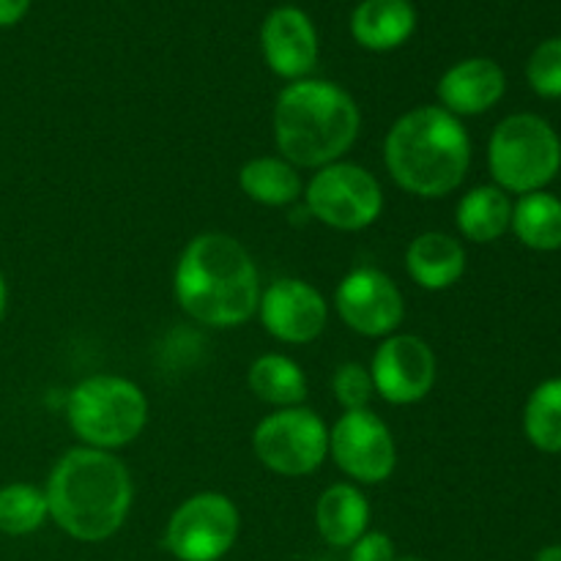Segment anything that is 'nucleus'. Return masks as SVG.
I'll return each instance as SVG.
<instances>
[{
    "label": "nucleus",
    "mask_w": 561,
    "mask_h": 561,
    "mask_svg": "<svg viewBox=\"0 0 561 561\" xmlns=\"http://www.w3.org/2000/svg\"><path fill=\"white\" fill-rule=\"evenodd\" d=\"M173 294L192 321L230 329L257 316L261 279L244 244L211 230L184 247L173 272Z\"/></svg>",
    "instance_id": "1"
},
{
    "label": "nucleus",
    "mask_w": 561,
    "mask_h": 561,
    "mask_svg": "<svg viewBox=\"0 0 561 561\" xmlns=\"http://www.w3.org/2000/svg\"><path fill=\"white\" fill-rule=\"evenodd\" d=\"M44 493L49 518L80 542L110 540L135 499L129 469L113 453L93 447L69 449L55 463Z\"/></svg>",
    "instance_id": "2"
},
{
    "label": "nucleus",
    "mask_w": 561,
    "mask_h": 561,
    "mask_svg": "<svg viewBox=\"0 0 561 561\" xmlns=\"http://www.w3.org/2000/svg\"><path fill=\"white\" fill-rule=\"evenodd\" d=\"M383 162L400 190L416 197H444L469 173L471 137L453 113L422 104L394 121L383 140Z\"/></svg>",
    "instance_id": "3"
},
{
    "label": "nucleus",
    "mask_w": 561,
    "mask_h": 561,
    "mask_svg": "<svg viewBox=\"0 0 561 561\" xmlns=\"http://www.w3.org/2000/svg\"><path fill=\"white\" fill-rule=\"evenodd\" d=\"M354 96L332 80H296L274 104V142L294 168L321 170L340 162L359 137Z\"/></svg>",
    "instance_id": "4"
},
{
    "label": "nucleus",
    "mask_w": 561,
    "mask_h": 561,
    "mask_svg": "<svg viewBox=\"0 0 561 561\" xmlns=\"http://www.w3.org/2000/svg\"><path fill=\"white\" fill-rule=\"evenodd\" d=\"M66 420L85 447L113 453L148 425V398L124 376H88L69 392Z\"/></svg>",
    "instance_id": "5"
},
{
    "label": "nucleus",
    "mask_w": 561,
    "mask_h": 561,
    "mask_svg": "<svg viewBox=\"0 0 561 561\" xmlns=\"http://www.w3.org/2000/svg\"><path fill=\"white\" fill-rule=\"evenodd\" d=\"M488 168L499 190L529 195L551 184L561 170V140L551 124L535 113H515L493 129Z\"/></svg>",
    "instance_id": "6"
},
{
    "label": "nucleus",
    "mask_w": 561,
    "mask_h": 561,
    "mask_svg": "<svg viewBox=\"0 0 561 561\" xmlns=\"http://www.w3.org/2000/svg\"><path fill=\"white\" fill-rule=\"evenodd\" d=\"M307 214L334 230H365L381 217L383 190L376 175L354 162H332L305 186Z\"/></svg>",
    "instance_id": "7"
},
{
    "label": "nucleus",
    "mask_w": 561,
    "mask_h": 561,
    "mask_svg": "<svg viewBox=\"0 0 561 561\" xmlns=\"http://www.w3.org/2000/svg\"><path fill=\"white\" fill-rule=\"evenodd\" d=\"M252 449L268 471L279 477H307L329 455V427L305 405L277 409L263 416L252 433Z\"/></svg>",
    "instance_id": "8"
},
{
    "label": "nucleus",
    "mask_w": 561,
    "mask_h": 561,
    "mask_svg": "<svg viewBox=\"0 0 561 561\" xmlns=\"http://www.w3.org/2000/svg\"><path fill=\"white\" fill-rule=\"evenodd\" d=\"M239 526V510L225 493H195L170 515L164 548L179 561H219L236 546Z\"/></svg>",
    "instance_id": "9"
},
{
    "label": "nucleus",
    "mask_w": 561,
    "mask_h": 561,
    "mask_svg": "<svg viewBox=\"0 0 561 561\" xmlns=\"http://www.w3.org/2000/svg\"><path fill=\"white\" fill-rule=\"evenodd\" d=\"M329 455L340 471L362 485L389 480L398 466V447L387 422L370 409L345 411L329 431Z\"/></svg>",
    "instance_id": "10"
},
{
    "label": "nucleus",
    "mask_w": 561,
    "mask_h": 561,
    "mask_svg": "<svg viewBox=\"0 0 561 561\" xmlns=\"http://www.w3.org/2000/svg\"><path fill=\"white\" fill-rule=\"evenodd\" d=\"M334 307L345 327L362 337H389L405 318L400 288L381 268H351L334 290Z\"/></svg>",
    "instance_id": "11"
},
{
    "label": "nucleus",
    "mask_w": 561,
    "mask_h": 561,
    "mask_svg": "<svg viewBox=\"0 0 561 561\" xmlns=\"http://www.w3.org/2000/svg\"><path fill=\"white\" fill-rule=\"evenodd\" d=\"M373 389L392 405L425 400L436 383V354L416 334H389L370 362Z\"/></svg>",
    "instance_id": "12"
},
{
    "label": "nucleus",
    "mask_w": 561,
    "mask_h": 561,
    "mask_svg": "<svg viewBox=\"0 0 561 561\" xmlns=\"http://www.w3.org/2000/svg\"><path fill=\"white\" fill-rule=\"evenodd\" d=\"M257 316L274 340L288 345L312 343L323 334L329 321V305L316 285L285 277L261 290Z\"/></svg>",
    "instance_id": "13"
},
{
    "label": "nucleus",
    "mask_w": 561,
    "mask_h": 561,
    "mask_svg": "<svg viewBox=\"0 0 561 561\" xmlns=\"http://www.w3.org/2000/svg\"><path fill=\"white\" fill-rule=\"evenodd\" d=\"M261 49L274 75L290 82L305 80L318 64L316 25L296 5H279L263 20Z\"/></svg>",
    "instance_id": "14"
},
{
    "label": "nucleus",
    "mask_w": 561,
    "mask_h": 561,
    "mask_svg": "<svg viewBox=\"0 0 561 561\" xmlns=\"http://www.w3.org/2000/svg\"><path fill=\"white\" fill-rule=\"evenodd\" d=\"M504 91H507V77L491 58H466L449 66L436 88L442 107L455 118L488 113L502 102Z\"/></svg>",
    "instance_id": "15"
},
{
    "label": "nucleus",
    "mask_w": 561,
    "mask_h": 561,
    "mask_svg": "<svg viewBox=\"0 0 561 561\" xmlns=\"http://www.w3.org/2000/svg\"><path fill=\"white\" fill-rule=\"evenodd\" d=\"M416 9L411 0H362L351 14L356 44L370 53L398 49L414 36Z\"/></svg>",
    "instance_id": "16"
},
{
    "label": "nucleus",
    "mask_w": 561,
    "mask_h": 561,
    "mask_svg": "<svg viewBox=\"0 0 561 561\" xmlns=\"http://www.w3.org/2000/svg\"><path fill=\"white\" fill-rule=\"evenodd\" d=\"M405 268L425 290H447L463 277L466 250L455 236L442 230L420 233L405 250Z\"/></svg>",
    "instance_id": "17"
},
{
    "label": "nucleus",
    "mask_w": 561,
    "mask_h": 561,
    "mask_svg": "<svg viewBox=\"0 0 561 561\" xmlns=\"http://www.w3.org/2000/svg\"><path fill=\"white\" fill-rule=\"evenodd\" d=\"M318 535L334 548H351L370 526V504L354 485L327 488L316 504Z\"/></svg>",
    "instance_id": "18"
},
{
    "label": "nucleus",
    "mask_w": 561,
    "mask_h": 561,
    "mask_svg": "<svg viewBox=\"0 0 561 561\" xmlns=\"http://www.w3.org/2000/svg\"><path fill=\"white\" fill-rule=\"evenodd\" d=\"M458 230L474 244H491V241L502 239L513 222V201L504 190L496 184L474 186L466 192L458 203V214H455Z\"/></svg>",
    "instance_id": "19"
},
{
    "label": "nucleus",
    "mask_w": 561,
    "mask_h": 561,
    "mask_svg": "<svg viewBox=\"0 0 561 561\" xmlns=\"http://www.w3.org/2000/svg\"><path fill=\"white\" fill-rule=\"evenodd\" d=\"M239 186L250 201L268 208L290 206L301 197L299 168L283 157H257L241 168Z\"/></svg>",
    "instance_id": "20"
},
{
    "label": "nucleus",
    "mask_w": 561,
    "mask_h": 561,
    "mask_svg": "<svg viewBox=\"0 0 561 561\" xmlns=\"http://www.w3.org/2000/svg\"><path fill=\"white\" fill-rule=\"evenodd\" d=\"M250 392L274 409H294L307 398V376L290 356L263 354L250 365Z\"/></svg>",
    "instance_id": "21"
},
{
    "label": "nucleus",
    "mask_w": 561,
    "mask_h": 561,
    "mask_svg": "<svg viewBox=\"0 0 561 561\" xmlns=\"http://www.w3.org/2000/svg\"><path fill=\"white\" fill-rule=\"evenodd\" d=\"M510 230L529 250H561V201L546 190L520 195V201L513 203V222H510Z\"/></svg>",
    "instance_id": "22"
},
{
    "label": "nucleus",
    "mask_w": 561,
    "mask_h": 561,
    "mask_svg": "<svg viewBox=\"0 0 561 561\" xmlns=\"http://www.w3.org/2000/svg\"><path fill=\"white\" fill-rule=\"evenodd\" d=\"M524 433L540 453H561V378H548L529 394L524 409Z\"/></svg>",
    "instance_id": "23"
},
{
    "label": "nucleus",
    "mask_w": 561,
    "mask_h": 561,
    "mask_svg": "<svg viewBox=\"0 0 561 561\" xmlns=\"http://www.w3.org/2000/svg\"><path fill=\"white\" fill-rule=\"evenodd\" d=\"M49 518L47 493L27 482H11L0 488V535H33Z\"/></svg>",
    "instance_id": "24"
},
{
    "label": "nucleus",
    "mask_w": 561,
    "mask_h": 561,
    "mask_svg": "<svg viewBox=\"0 0 561 561\" xmlns=\"http://www.w3.org/2000/svg\"><path fill=\"white\" fill-rule=\"evenodd\" d=\"M526 80L542 99H561V36L548 38L531 53Z\"/></svg>",
    "instance_id": "25"
},
{
    "label": "nucleus",
    "mask_w": 561,
    "mask_h": 561,
    "mask_svg": "<svg viewBox=\"0 0 561 561\" xmlns=\"http://www.w3.org/2000/svg\"><path fill=\"white\" fill-rule=\"evenodd\" d=\"M332 389L337 403L343 405V411L367 409L373 392H376L373 389L370 370L365 365H359V362H345V365H340L332 378Z\"/></svg>",
    "instance_id": "26"
},
{
    "label": "nucleus",
    "mask_w": 561,
    "mask_h": 561,
    "mask_svg": "<svg viewBox=\"0 0 561 561\" xmlns=\"http://www.w3.org/2000/svg\"><path fill=\"white\" fill-rule=\"evenodd\" d=\"M348 561H394V546L381 531H365L351 546Z\"/></svg>",
    "instance_id": "27"
},
{
    "label": "nucleus",
    "mask_w": 561,
    "mask_h": 561,
    "mask_svg": "<svg viewBox=\"0 0 561 561\" xmlns=\"http://www.w3.org/2000/svg\"><path fill=\"white\" fill-rule=\"evenodd\" d=\"M31 9V0H0V27H11Z\"/></svg>",
    "instance_id": "28"
},
{
    "label": "nucleus",
    "mask_w": 561,
    "mask_h": 561,
    "mask_svg": "<svg viewBox=\"0 0 561 561\" xmlns=\"http://www.w3.org/2000/svg\"><path fill=\"white\" fill-rule=\"evenodd\" d=\"M535 561H561V546H548L537 553Z\"/></svg>",
    "instance_id": "29"
},
{
    "label": "nucleus",
    "mask_w": 561,
    "mask_h": 561,
    "mask_svg": "<svg viewBox=\"0 0 561 561\" xmlns=\"http://www.w3.org/2000/svg\"><path fill=\"white\" fill-rule=\"evenodd\" d=\"M5 305H9V285H5L3 272H0V321L5 316Z\"/></svg>",
    "instance_id": "30"
},
{
    "label": "nucleus",
    "mask_w": 561,
    "mask_h": 561,
    "mask_svg": "<svg viewBox=\"0 0 561 561\" xmlns=\"http://www.w3.org/2000/svg\"><path fill=\"white\" fill-rule=\"evenodd\" d=\"M400 561H422V559H400Z\"/></svg>",
    "instance_id": "31"
}]
</instances>
